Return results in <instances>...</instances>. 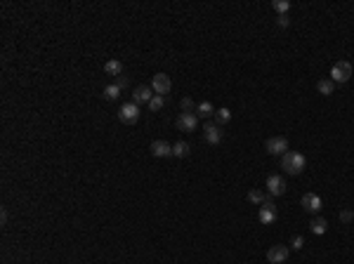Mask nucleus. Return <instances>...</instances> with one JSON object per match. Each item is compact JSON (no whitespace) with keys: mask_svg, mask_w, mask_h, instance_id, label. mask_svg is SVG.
<instances>
[{"mask_svg":"<svg viewBox=\"0 0 354 264\" xmlns=\"http://www.w3.org/2000/svg\"><path fill=\"white\" fill-rule=\"evenodd\" d=\"M307 165V158L302 156L300 151H288L281 156V170L286 175H300Z\"/></svg>","mask_w":354,"mask_h":264,"instance_id":"nucleus-1","label":"nucleus"},{"mask_svg":"<svg viewBox=\"0 0 354 264\" xmlns=\"http://www.w3.org/2000/svg\"><path fill=\"white\" fill-rule=\"evenodd\" d=\"M352 64L347 62V59H340V62H336L333 66H331V80L336 83V85H342V83H347L350 78H352Z\"/></svg>","mask_w":354,"mask_h":264,"instance_id":"nucleus-2","label":"nucleus"},{"mask_svg":"<svg viewBox=\"0 0 354 264\" xmlns=\"http://www.w3.org/2000/svg\"><path fill=\"white\" fill-rule=\"evenodd\" d=\"M118 118H121V123H125V125H135L140 121V106L135 104V102H125V104L118 109Z\"/></svg>","mask_w":354,"mask_h":264,"instance_id":"nucleus-3","label":"nucleus"},{"mask_svg":"<svg viewBox=\"0 0 354 264\" xmlns=\"http://www.w3.org/2000/svg\"><path fill=\"white\" fill-rule=\"evenodd\" d=\"M276 205H274V201H272V196L267 198V203H262V208L257 212V219H260V224H274L276 222Z\"/></svg>","mask_w":354,"mask_h":264,"instance_id":"nucleus-4","label":"nucleus"},{"mask_svg":"<svg viewBox=\"0 0 354 264\" xmlns=\"http://www.w3.org/2000/svg\"><path fill=\"white\" fill-rule=\"evenodd\" d=\"M267 154H272V156H283V154H288V140L286 137H269L265 144Z\"/></svg>","mask_w":354,"mask_h":264,"instance_id":"nucleus-5","label":"nucleus"},{"mask_svg":"<svg viewBox=\"0 0 354 264\" xmlns=\"http://www.w3.org/2000/svg\"><path fill=\"white\" fill-rule=\"evenodd\" d=\"M173 88V80H170V76H165V73H156L154 76V80H151V90L161 94V97H165L168 92Z\"/></svg>","mask_w":354,"mask_h":264,"instance_id":"nucleus-6","label":"nucleus"},{"mask_svg":"<svg viewBox=\"0 0 354 264\" xmlns=\"http://www.w3.org/2000/svg\"><path fill=\"white\" fill-rule=\"evenodd\" d=\"M267 189H269V196H283L288 191V184L281 175H269L267 177Z\"/></svg>","mask_w":354,"mask_h":264,"instance_id":"nucleus-7","label":"nucleus"},{"mask_svg":"<svg viewBox=\"0 0 354 264\" xmlns=\"http://www.w3.org/2000/svg\"><path fill=\"white\" fill-rule=\"evenodd\" d=\"M288 255H290V250L286 246H272L267 250V262L269 264H283L288 260Z\"/></svg>","mask_w":354,"mask_h":264,"instance_id":"nucleus-8","label":"nucleus"},{"mask_svg":"<svg viewBox=\"0 0 354 264\" xmlns=\"http://www.w3.org/2000/svg\"><path fill=\"white\" fill-rule=\"evenodd\" d=\"M203 140L208 141V144H220L222 141V127L215 123H203Z\"/></svg>","mask_w":354,"mask_h":264,"instance_id":"nucleus-9","label":"nucleus"},{"mask_svg":"<svg viewBox=\"0 0 354 264\" xmlns=\"http://www.w3.org/2000/svg\"><path fill=\"white\" fill-rule=\"evenodd\" d=\"M300 205L305 208L307 212H312L314 217H317L319 212H321V196H317V194H305L302 196V201H300Z\"/></svg>","mask_w":354,"mask_h":264,"instance_id":"nucleus-10","label":"nucleus"},{"mask_svg":"<svg viewBox=\"0 0 354 264\" xmlns=\"http://www.w3.org/2000/svg\"><path fill=\"white\" fill-rule=\"evenodd\" d=\"M154 90L149 88V85H140V88H135L132 90V102L140 106V104H149L151 99H154Z\"/></svg>","mask_w":354,"mask_h":264,"instance_id":"nucleus-11","label":"nucleus"},{"mask_svg":"<svg viewBox=\"0 0 354 264\" xmlns=\"http://www.w3.org/2000/svg\"><path fill=\"white\" fill-rule=\"evenodd\" d=\"M177 127H179L182 132H194L196 127H198V116H196V113H179Z\"/></svg>","mask_w":354,"mask_h":264,"instance_id":"nucleus-12","label":"nucleus"},{"mask_svg":"<svg viewBox=\"0 0 354 264\" xmlns=\"http://www.w3.org/2000/svg\"><path fill=\"white\" fill-rule=\"evenodd\" d=\"M149 151L156 156V158H168V156H173V146L168 144L165 140H156L151 141V146H149Z\"/></svg>","mask_w":354,"mask_h":264,"instance_id":"nucleus-13","label":"nucleus"},{"mask_svg":"<svg viewBox=\"0 0 354 264\" xmlns=\"http://www.w3.org/2000/svg\"><path fill=\"white\" fill-rule=\"evenodd\" d=\"M104 71L109 76H116L118 78V76H123V62L121 59H109L104 64Z\"/></svg>","mask_w":354,"mask_h":264,"instance_id":"nucleus-14","label":"nucleus"},{"mask_svg":"<svg viewBox=\"0 0 354 264\" xmlns=\"http://www.w3.org/2000/svg\"><path fill=\"white\" fill-rule=\"evenodd\" d=\"M317 90H319V94L331 97V94L336 92V83H333L331 78H323V80H319V83H317Z\"/></svg>","mask_w":354,"mask_h":264,"instance_id":"nucleus-15","label":"nucleus"},{"mask_svg":"<svg viewBox=\"0 0 354 264\" xmlns=\"http://www.w3.org/2000/svg\"><path fill=\"white\" fill-rule=\"evenodd\" d=\"M326 229H328V222H326L323 217H314V219L309 222V231H312V233H317V236L326 233Z\"/></svg>","mask_w":354,"mask_h":264,"instance_id":"nucleus-16","label":"nucleus"},{"mask_svg":"<svg viewBox=\"0 0 354 264\" xmlns=\"http://www.w3.org/2000/svg\"><path fill=\"white\" fill-rule=\"evenodd\" d=\"M196 116L198 118H210V116H215V109H212L210 102H201V104H196Z\"/></svg>","mask_w":354,"mask_h":264,"instance_id":"nucleus-17","label":"nucleus"},{"mask_svg":"<svg viewBox=\"0 0 354 264\" xmlns=\"http://www.w3.org/2000/svg\"><path fill=\"white\" fill-rule=\"evenodd\" d=\"M267 198H269V196H267L262 189H250V191H248V201H250V203H255V205H262V203H267Z\"/></svg>","mask_w":354,"mask_h":264,"instance_id":"nucleus-18","label":"nucleus"},{"mask_svg":"<svg viewBox=\"0 0 354 264\" xmlns=\"http://www.w3.org/2000/svg\"><path fill=\"white\" fill-rule=\"evenodd\" d=\"M229 121H231V111H229V109H225V106H222V109H217V111H215V125H220V127H222V125L229 123Z\"/></svg>","mask_w":354,"mask_h":264,"instance_id":"nucleus-19","label":"nucleus"},{"mask_svg":"<svg viewBox=\"0 0 354 264\" xmlns=\"http://www.w3.org/2000/svg\"><path fill=\"white\" fill-rule=\"evenodd\" d=\"M121 97V88L116 85V83H111V85H106L104 88V99H109V102H116Z\"/></svg>","mask_w":354,"mask_h":264,"instance_id":"nucleus-20","label":"nucleus"},{"mask_svg":"<svg viewBox=\"0 0 354 264\" xmlns=\"http://www.w3.org/2000/svg\"><path fill=\"white\" fill-rule=\"evenodd\" d=\"M173 156H177V158L189 156V144H187V141H177L175 146H173Z\"/></svg>","mask_w":354,"mask_h":264,"instance_id":"nucleus-21","label":"nucleus"},{"mask_svg":"<svg viewBox=\"0 0 354 264\" xmlns=\"http://www.w3.org/2000/svg\"><path fill=\"white\" fill-rule=\"evenodd\" d=\"M272 10H274L276 15H288L290 2H288V0H274V2H272Z\"/></svg>","mask_w":354,"mask_h":264,"instance_id":"nucleus-22","label":"nucleus"},{"mask_svg":"<svg viewBox=\"0 0 354 264\" xmlns=\"http://www.w3.org/2000/svg\"><path fill=\"white\" fill-rule=\"evenodd\" d=\"M179 106H182V113H196V104L192 97H182Z\"/></svg>","mask_w":354,"mask_h":264,"instance_id":"nucleus-23","label":"nucleus"},{"mask_svg":"<svg viewBox=\"0 0 354 264\" xmlns=\"http://www.w3.org/2000/svg\"><path fill=\"white\" fill-rule=\"evenodd\" d=\"M163 104H165V97H161V94H154V99H151V102H149V109H151V111H161V109H163Z\"/></svg>","mask_w":354,"mask_h":264,"instance_id":"nucleus-24","label":"nucleus"},{"mask_svg":"<svg viewBox=\"0 0 354 264\" xmlns=\"http://www.w3.org/2000/svg\"><path fill=\"white\" fill-rule=\"evenodd\" d=\"M354 219V210H342L340 212V222L342 224H347V222H352Z\"/></svg>","mask_w":354,"mask_h":264,"instance_id":"nucleus-25","label":"nucleus"},{"mask_svg":"<svg viewBox=\"0 0 354 264\" xmlns=\"http://www.w3.org/2000/svg\"><path fill=\"white\" fill-rule=\"evenodd\" d=\"M302 246H305V238H302V236H293V238H290V248L300 250Z\"/></svg>","mask_w":354,"mask_h":264,"instance_id":"nucleus-26","label":"nucleus"},{"mask_svg":"<svg viewBox=\"0 0 354 264\" xmlns=\"http://www.w3.org/2000/svg\"><path fill=\"white\" fill-rule=\"evenodd\" d=\"M276 24H279L281 29H286V26L290 24V17H288V15H279V19H276Z\"/></svg>","mask_w":354,"mask_h":264,"instance_id":"nucleus-27","label":"nucleus"},{"mask_svg":"<svg viewBox=\"0 0 354 264\" xmlns=\"http://www.w3.org/2000/svg\"><path fill=\"white\" fill-rule=\"evenodd\" d=\"M116 85H118L121 90L128 88V76H118V78H116Z\"/></svg>","mask_w":354,"mask_h":264,"instance_id":"nucleus-28","label":"nucleus"},{"mask_svg":"<svg viewBox=\"0 0 354 264\" xmlns=\"http://www.w3.org/2000/svg\"><path fill=\"white\" fill-rule=\"evenodd\" d=\"M0 224H2V227L7 224V210H5V208L0 210Z\"/></svg>","mask_w":354,"mask_h":264,"instance_id":"nucleus-29","label":"nucleus"}]
</instances>
